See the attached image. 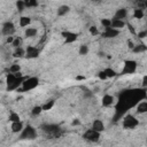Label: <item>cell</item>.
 Listing matches in <instances>:
<instances>
[{"instance_id":"6da1fadb","label":"cell","mask_w":147,"mask_h":147,"mask_svg":"<svg viewBox=\"0 0 147 147\" xmlns=\"http://www.w3.org/2000/svg\"><path fill=\"white\" fill-rule=\"evenodd\" d=\"M139 125V121L138 118L132 115V114H126L123 119H122V126L126 130H132V129H136L137 126Z\"/></svg>"},{"instance_id":"7a4b0ae2","label":"cell","mask_w":147,"mask_h":147,"mask_svg":"<svg viewBox=\"0 0 147 147\" xmlns=\"http://www.w3.org/2000/svg\"><path fill=\"white\" fill-rule=\"evenodd\" d=\"M38 85H39V78L36 77V76H30V77H26L24 79L21 90L23 92H29V91L34 90Z\"/></svg>"},{"instance_id":"3957f363","label":"cell","mask_w":147,"mask_h":147,"mask_svg":"<svg viewBox=\"0 0 147 147\" xmlns=\"http://www.w3.org/2000/svg\"><path fill=\"white\" fill-rule=\"evenodd\" d=\"M138 63L134 60H125L123 63V69L121 71V75H132L137 71Z\"/></svg>"},{"instance_id":"277c9868","label":"cell","mask_w":147,"mask_h":147,"mask_svg":"<svg viewBox=\"0 0 147 147\" xmlns=\"http://www.w3.org/2000/svg\"><path fill=\"white\" fill-rule=\"evenodd\" d=\"M100 138H101V133L92 130L91 127L85 130L83 133V139L88 141V142H98L100 140Z\"/></svg>"},{"instance_id":"5b68a950","label":"cell","mask_w":147,"mask_h":147,"mask_svg":"<svg viewBox=\"0 0 147 147\" xmlns=\"http://www.w3.org/2000/svg\"><path fill=\"white\" fill-rule=\"evenodd\" d=\"M16 31V28H15V24L11 22V21H6L2 23L1 25V33L6 37H9V36H14Z\"/></svg>"},{"instance_id":"8992f818","label":"cell","mask_w":147,"mask_h":147,"mask_svg":"<svg viewBox=\"0 0 147 147\" xmlns=\"http://www.w3.org/2000/svg\"><path fill=\"white\" fill-rule=\"evenodd\" d=\"M21 139H28V140H32L37 137V131L34 127H32L31 125H28L24 127V130L21 132Z\"/></svg>"},{"instance_id":"52a82bcc","label":"cell","mask_w":147,"mask_h":147,"mask_svg":"<svg viewBox=\"0 0 147 147\" xmlns=\"http://www.w3.org/2000/svg\"><path fill=\"white\" fill-rule=\"evenodd\" d=\"M61 36L63 37V40H64V44H72L75 42L77 39H78V33L77 32H74V31H63L61 33Z\"/></svg>"},{"instance_id":"ba28073f","label":"cell","mask_w":147,"mask_h":147,"mask_svg":"<svg viewBox=\"0 0 147 147\" xmlns=\"http://www.w3.org/2000/svg\"><path fill=\"white\" fill-rule=\"evenodd\" d=\"M39 49L36 47V46H32V45H29L25 47V57L26 59H37L39 56Z\"/></svg>"},{"instance_id":"9c48e42d","label":"cell","mask_w":147,"mask_h":147,"mask_svg":"<svg viewBox=\"0 0 147 147\" xmlns=\"http://www.w3.org/2000/svg\"><path fill=\"white\" fill-rule=\"evenodd\" d=\"M115 103V98L110 93H105L101 98V106L102 107H111Z\"/></svg>"},{"instance_id":"30bf717a","label":"cell","mask_w":147,"mask_h":147,"mask_svg":"<svg viewBox=\"0 0 147 147\" xmlns=\"http://www.w3.org/2000/svg\"><path fill=\"white\" fill-rule=\"evenodd\" d=\"M102 37L103 38H107V39H114L116 37H118L119 34V30H116L114 28H108V29H103L102 31Z\"/></svg>"},{"instance_id":"8fae6325","label":"cell","mask_w":147,"mask_h":147,"mask_svg":"<svg viewBox=\"0 0 147 147\" xmlns=\"http://www.w3.org/2000/svg\"><path fill=\"white\" fill-rule=\"evenodd\" d=\"M91 129L94 130V131H96V132L102 133V132L105 131L106 126H105V123L102 122V119L95 118V119H93V122H92V124H91Z\"/></svg>"},{"instance_id":"7c38bea8","label":"cell","mask_w":147,"mask_h":147,"mask_svg":"<svg viewBox=\"0 0 147 147\" xmlns=\"http://www.w3.org/2000/svg\"><path fill=\"white\" fill-rule=\"evenodd\" d=\"M24 123L22 121L20 122H14V123H10V131L13 133H21L23 130H24Z\"/></svg>"},{"instance_id":"4fadbf2b","label":"cell","mask_w":147,"mask_h":147,"mask_svg":"<svg viewBox=\"0 0 147 147\" xmlns=\"http://www.w3.org/2000/svg\"><path fill=\"white\" fill-rule=\"evenodd\" d=\"M18 25L21 28H24V29L29 28L31 25V17L30 16H25V15L20 16V18H18Z\"/></svg>"},{"instance_id":"5bb4252c","label":"cell","mask_w":147,"mask_h":147,"mask_svg":"<svg viewBox=\"0 0 147 147\" xmlns=\"http://www.w3.org/2000/svg\"><path fill=\"white\" fill-rule=\"evenodd\" d=\"M69 11H70V7H69L68 5H61V6H59L57 9H56V14H57V16H60V17H63V16L68 15Z\"/></svg>"},{"instance_id":"9a60e30c","label":"cell","mask_w":147,"mask_h":147,"mask_svg":"<svg viewBox=\"0 0 147 147\" xmlns=\"http://www.w3.org/2000/svg\"><path fill=\"white\" fill-rule=\"evenodd\" d=\"M124 26H125V21H123V20H117V18H111V28H114V29H116V30H122V29H124Z\"/></svg>"},{"instance_id":"2e32d148","label":"cell","mask_w":147,"mask_h":147,"mask_svg":"<svg viewBox=\"0 0 147 147\" xmlns=\"http://www.w3.org/2000/svg\"><path fill=\"white\" fill-rule=\"evenodd\" d=\"M126 16H127V10L125 8H118L114 14V18L123 20V21H124V18H126Z\"/></svg>"},{"instance_id":"e0dca14e","label":"cell","mask_w":147,"mask_h":147,"mask_svg":"<svg viewBox=\"0 0 147 147\" xmlns=\"http://www.w3.org/2000/svg\"><path fill=\"white\" fill-rule=\"evenodd\" d=\"M38 34V30L33 26H29L24 30V37L25 38H34Z\"/></svg>"},{"instance_id":"ac0fdd59","label":"cell","mask_w":147,"mask_h":147,"mask_svg":"<svg viewBox=\"0 0 147 147\" xmlns=\"http://www.w3.org/2000/svg\"><path fill=\"white\" fill-rule=\"evenodd\" d=\"M136 111H137L138 114H145V113H147V100L140 101V102L136 106Z\"/></svg>"},{"instance_id":"d6986e66","label":"cell","mask_w":147,"mask_h":147,"mask_svg":"<svg viewBox=\"0 0 147 147\" xmlns=\"http://www.w3.org/2000/svg\"><path fill=\"white\" fill-rule=\"evenodd\" d=\"M144 9H145V8H140V7L134 8L133 11H132L133 17L137 18V20H141V18H144V16H145V10H144Z\"/></svg>"},{"instance_id":"ffe728a7","label":"cell","mask_w":147,"mask_h":147,"mask_svg":"<svg viewBox=\"0 0 147 147\" xmlns=\"http://www.w3.org/2000/svg\"><path fill=\"white\" fill-rule=\"evenodd\" d=\"M54 106H55V100H54V99H48L47 101H45V102L41 105L44 111H48V110L53 109Z\"/></svg>"},{"instance_id":"44dd1931","label":"cell","mask_w":147,"mask_h":147,"mask_svg":"<svg viewBox=\"0 0 147 147\" xmlns=\"http://www.w3.org/2000/svg\"><path fill=\"white\" fill-rule=\"evenodd\" d=\"M13 56H14V57H16V59H22V57H25V48L20 47V48L14 49Z\"/></svg>"},{"instance_id":"7402d4cb","label":"cell","mask_w":147,"mask_h":147,"mask_svg":"<svg viewBox=\"0 0 147 147\" xmlns=\"http://www.w3.org/2000/svg\"><path fill=\"white\" fill-rule=\"evenodd\" d=\"M21 72V64L11 63L8 67V74H20Z\"/></svg>"},{"instance_id":"603a6c76","label":"cell","mask_w":147,"mask_h":147,"mask_svg":"<svg viewBox=\"0 0 147 147\" xmlns=\"http://www.w3.org/2000/svg\"><path fill=\"white\" fill-rule=\"evenodd\" d=\"M8 119H9V122L10 123H14V122H20L21 121V116L18 115V113H16V111H10L9 113V115H8Z\"/></svg>"},{"instance_id":"cb8c5ba5","label":"cell","mask_w":147,"mask_h":147,"mask_svg":"<svg viewBox=\"0 0 147 147\" xmlns=\"http://www.w3.org/2000/svg\"><path fill=\"white\" fill-rule=\"evenodd\" d=\"M100 24L103 29H108V28H111V18H108V17H103L100 20Z\"/></svg>"},{"instance_id":"d4e9b609","label":"cell","mask_w":147,"mask_h":147,"mask_svg":"<svg viewBox=\"0 0 147 147\" xmlns=\"http://www.w3.org/2000/svg\"><path fill=\"white\" fill-rule=\"evenodd\" d=\"M22 44H23V39H22L21 37H16V36H15V39H14V41H13V44H11V47H13L14 49H16V48L22 47Z\"/></svg>"},{"instance_id":"484cf974","label":"cell","mask_w":147,"mask_h":147,"mask_svg":"<svg viewBox=\"0 0 147 147\" xmlns=\"http://www.w3.org/2000/svg\"><path fill=\"white\" fill-rule=\"evenodd\" d=\"M42 111H44V110H42V107H41L40 105L33 106L32 109H31V114H32L33 116H38V115H40Z\"/></svg>"},{"instance_id":"4316f807","label":"cell","mask_w":147,"mask_h":147,"mask_svg":"<svg viewBox=\"0 0 147 147\" xmlns=\"http://www.w3.org/2000/svg\"><path fill=\"white\" fill-rule=\"evenodd\" d=\"M103 71H105V74H106L107 78H114V77L117 75V72H116L113 68H106V69H103Z\"/></svg>"},{"instance_id":"83f0119b","label":"cell","mask_w":147,"mask_h":147,"mask_svg":"<svg viewBox=\"0 0 147 147\" xmlns=\"http://www.w3.org/2000/svg\"><path fill=\"white\" fill-rule=\"evenodd\" d=\"M87 53H88V46H87L86 44L80 45L79 48H78V54L84 56V55H87Z\"/></svg>"},{"instance_id":"f1b7e54d","label":"cell","mask_w":147,"mask_h":147,"mask_svg":"<svg viewBox=\"0 0 147 147\" xmlns=\"http://www.w3.org/2000/svg\"><path fill=\"white\" fill-rule=\"evenodd\" d=\"M16 8L20 13H22L24 9H26V5H25V1L24 0H18L16 1Z\"/></svg>"},{"instance_id":"f546056e","label":"cell","mask_w":147,"mask_h":147,"mask_svg":"<svg viewBox=\"0 0 147 147\" xmlns=\"http://www.w3.org/2000/svg\"><path fill=\"white\" fill-rule=\"evenodd\" d=\"M146 49H147V47H146L145 45L139 44V45H136V46L133 47L132 52H133V53H141V52H145Z\"/></svg>"},{"instance_id":"4dcf8cb0","label":"cell","mask_w":147,"mask_h":147,"mask_svg":"<svg viewBox=\"0 0 147 147\" xmlns=\"http://www.w3.org/2000/svg\"><path fill=\"white\" fill-rule=\"evenodd\" d=\"M24 1H25V5H26V8H33V7L38 6L37 0H24Z\"/></svg>"},{"instance_id":"1f68e13d","label":"cell","mask_w":147,"mask_h":147,"mask_svg":"<svg viewBox=\"0 0 147 147\" xmlns=\"http://www.w3.org/2000/svg\"><path fill=\"white\" fill-rule=\"evenodd\" d=\"M88 32H90V34H92V36H98L100 32H99V29L95 26V25H91L90 28H88Z\"/></svg>"},{"instance_id":"d6a6232c","label":"cell","mask_w":147,"mask_h":147,"mask_svg":"<svg viewBox=\"0 0 147 147\" xmlns=\"http://www.w3.org/2000/svg\"><path fill=\"white\" fill-rule=\"evenodd\" d=\"M98 77H99V78H100L101 80H106V79H108L103 70H102V71H99V72H98Z\"/></svg>"},{"instance_id":"836d02e7","label":"cell","mask_w":147,"mask_h":147,"mask_svg":"<svg viewBox=\"0 0 147 147\" xmlns=\"http://www.w3.org/2000/svg\"><path fill=\"white\" fill-rule=\"evenodd\" d=\"M141 86L142 87H147V75L142 76V78H141Z\"/></svg>"},{"instance_id":"e575fe53","label":"cell","mask_w":147,"mask_h":147,"mask_svg":"<svg viewBox=\"0 0 147 147\" xmlns=\"http://www.w3.org/2000/svg\"><path fill=\"white\" fill-rule=\"evenodd\" d=\"M14 39H15V36H9V37H6V41H7V44H13V41H14Z\"/></svg>"},{"instance_id":"d590c367","label":"cell","mask_w":147,"mask_h":147,"mask_svg":"<svg viewBox=\"0 0 147 147\" xmlns=\"http://www.w3.org/2000/svg\"><path fill=\"white\" fill-rule=\"evenodd\" d=\"M138 37H139V38H145V37H147V30L139 32V33H138Z\"/></svg>"},{"instance_id":"8d00e7d4","label":"cell","mask_w":147,"mask_h":147,"mask_svg":"<svg viewBox=\"0 0 147 147\" xmlns=\"http://www.w3.org/2000/svg\"><path fill=\"white\" fill-rule=\"evenodd\" d=\"M127 46H129L131 49H133V47L136 46V44H134L132 40H127Z\"/></svg>"},{"instance_id":"74e56055","label":"cell","mask_w":147,"mask_h":147,"mask_svg":"<svg viewBox=\"0 0 147 147\" xmlns=\"http://www.w3.org/2000/svg\"><path fill=\"white\" fill-rule=\"evenodd\" d=\"M71 124H72L74 126H75V125H79V124H80V121H79L78 118H75V119L71 122Z\"/></svg>"},{"instance_id":"f35d334b","label":"cell","mask_w":147,"mask_h":147,"mask_svg":"<svg viewBox=\"0 0 147 147\" xmlns=\"http://www.w3.org/2000/svg\"><path fill=\"white\" fill-rule=\"evenodd\" d=\"M76 79H77V80H84V79H85V77H84V76H77V77H76Z\"/></svg>"},{"instance_id":"ab89813d","label":"cell","mask_w":147,"mask_h":147,"mask_svg":"<svg viewBox=\"0 0 147 147\" xmlns=\"http://www.w3.org/2000/svg\"><path fill=\"white\" fill-rule=\"evenodd\" d=\"M146 9H147V7H146Z\"/></svg>"}]
</instances>
